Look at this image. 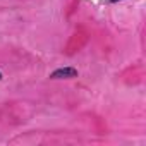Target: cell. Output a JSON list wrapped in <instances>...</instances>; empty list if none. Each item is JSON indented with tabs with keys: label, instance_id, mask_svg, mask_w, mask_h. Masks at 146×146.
<instances>
[{
	"label": "cell",
	"instance_id": "3",
	"mask_svg": "<svg viewBox=\"0 0 146 146\" xmlns=\"http://www.w3.org/2000/svg\"><path fill=\"white\" fill-rule=\"evenodd\" d=\"M0 79H2V72H0Z\"/></svg>",
	"mask_w": 146,
	"mask_h": 146
},
{
	"label": "cell",
	"instance_id": "2",
	"mask_svg": "<svg viewBox=\"0 0 146 146\" xmlns=\"http://www.w3.org/2000/svg\"><path fill=\"white\" fill-rule=\"evenodd\" d=\"M110 4H117V2H122V0H108Z\"/></svg>",
	"mask_w": 146,
	"mask_h": 146
},
{
	"label": "cell",
	"instance_id": "1",
	"mask_svg": "<svg viewBox=\"0 0 146 146\" xmlns=\"http://www.w3.org/2000/svg\"><path fill=\"white\" fill-rule=\"evenodd\" d=\"M78 74L79 72L76 67H58L50 74V79H74Z\"/></svg>",
	"mask_w": 146,
	"mask_h": 146
}]
</instances>
